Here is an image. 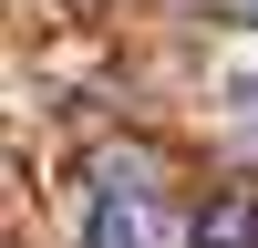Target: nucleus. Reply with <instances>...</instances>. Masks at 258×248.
<instances>
[{
  "label": "nucleus",
  "instance_id": "f257e3e1",
  "mask_svg": "<svg viewBox=\"0 0 258 248\" xmlns=\"http://www.w3.org/2000/svg\"><path fill=\"white\" fill-rule=\"evenodd\" d=\"M83 248H176V217H165V186L145 155H103L83 176V217H73Z\"/></svg>",
  "mask_w": 258,
  "mask_h": 248
},
{
  "label": "nucleus",
  "instance_id": "f03ea898",
  "mask_svg": "<svg viewBox=\"0 0 258 248\" xmlns=\"http://www.w3.org/2000/svg\"><path fill=\"white\" fill-rule=\"evenodd\" d=\"M197 248H258V197H217L197 217Z\"/></svg>",
  "mask_w": 258,
  "mask_h": 248
},
{
  "label": "nucleus",
  "instance_id": "7ed1b4c3",
  "mask_svg": "<svg viewBox=\"0 0 258 248\" xmlns=\"http://www.w3.org/2000/svg\"><path fill=\"white\" fill-rule=\"evenodd\" d=\"M217 103H227L238 124H258V41H238V52L217 62Z\"/></svg>",
  "mask_w": 258,
  "mask_h": 248
},
{
  "label": "nucleus",
  "instance_id": "20e7f679",
  "mask_svg": "<svg viewBox=\"0 0 258 248\" xmlns=\"http://www.w3.org/2000/svg\"><path fill=\"white\" fill-rule=\"evenodd\" d=\"M248 11H258V0H248Z\"/></svg>",
  "mask_w": 258,
  "mask_h": 248
}]
</instances>
